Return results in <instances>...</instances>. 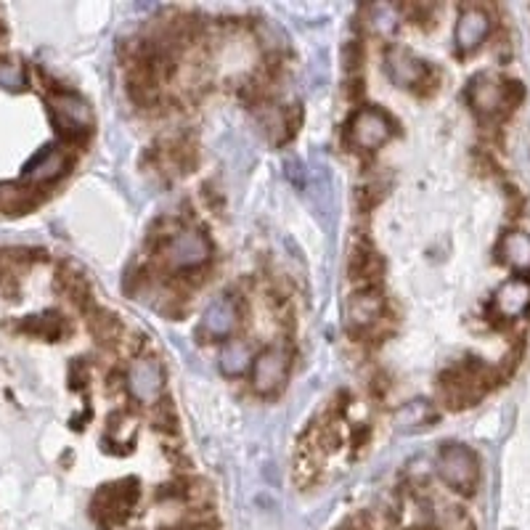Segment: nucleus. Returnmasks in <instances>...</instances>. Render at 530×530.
I'll use <instances>...</instances> for the list:
<instances>
[{"label": "nucleus", "mask_w": 530, "mask_h": 530, "mask_svg": "<svg viewBox=\"0 0 530 530\" xmlns=\"http://www.w3.org/2000/svg\"><path fill=\"white\" fill-rule=\"evenodd\" d=\"M488 385H491V369L485 363H480L477 358H467V361L443 371L440 395H443L446 406L467 409L482 398Z\"/></svg>", "instance_id": "1"}, {"label": "nucleus", "mask_w": 530, "mask_h": 530, "mask_svg": "<svg viewBox=\"0 0 530 530\" xmlns=\"http://www.w3.org/2000/svg\"><path fill=\"white\" fill-rule=\"evenodd\" d=\"M467 96L480 117H499L501 112H512L526 99V88L517 80H501L493 72H482L470 83Z\"/></svg>", "instance_id": "2"}, {"label": "nucleus", "mask_w": 530, "mask_h": 530, "mask_svg": "<svg viewBox=\"0 0 530 530\" xmlns=\"http://www.w3.org/2000/svg\"><path fill=\"white\" fill-rule=\"evenodd\" d=\"M138 496H141L138 480H130V477L117 480L112 485H104L91 504V515H93L96 526L101 530H112L122 526L133 515V509L138 504Z\"/></svg>", "instance_id": "3"}, {"label": "nucleus", "mask_w": 530, "mask_h": 530, "mask_svg": "<svg viewBox=\"0 0 530 530\" xmlns=\"http://www.w3.org/2000/svg\"><path fill=\"white\" fill-rule=\"evenodd\" d=\"M435 470L451 491L462 496H472L480 480V462L465 443H443L435 459Z\"/></svg>", "instance_id": "4"}, {"label": "nucleus", "mask_w": 530, "mask_h": 530, "mask_svg": "<svg viewBox=\"0 0 530 530\" xmlns=\"http://www.w3.org/2000/svg\"><path fill=\"white\" fill-rule=\"evenodd\" d=\"M210 257H213V241L207 239V234L196 231V229H180L176 234L168 236V241L162 247L165 265L178 274L196 271V268L207 265Z\"/></svg>", "instance_id": "5"}, {"label": "nucleus", "mask_w": 530, "mask_h": 530, "mask_svg": "<svg viewBox=\"0 0 530 530\" xmlns=\"http://www.w3.org/2000/svg\"><path fill=\"white\" fill-rule=\"evenodd\" d=\"M125 387L133 401L143 406H157L165 393V369L157 358H135L125 374Z\"/></svg>", "instance_id": "6"}, {"label": "nucleus", "mask_w": 530, "mask_h": 530, "mask_svg": "<svg viewBox=\"0 0 530 530\" xmlns=\"http://www.w3.org/2000/svg\"><path fill=\"white\" fill-rule=\"evenodd\" d=\"M351 143L363 152H377L385 146L393 135V119L387 117L379 107H361L348 122Z\"/></svg>", "instance_id": "7"}, {"label": "nucleus", "mask_w": 530, "mask_h": 530, "mask_svg": "<svg viewBox=\"0 0 530 530\" xmlns=\"http://www.w3.org/2000/svg\"><path fill=\"white\" fill-rule=\"evenodd\" d=\"M292 355L284 345H268L255 355L252 363V387L260 395H274L279 387H284L287 374H290Z\"/></svg>", "instance_id": "8"}, {"label": "nucleus", "mask_w": 530, "mask_h": 530, "mask_svg": "<svg viewBox=\"0 0 530 530\" xmlns=\"http://www.w3.org/2000/svg\"><path fill=\"white\" fill-rule=\"evenodd\" d=\"M239 326V302L231 295H218L202 313L199 335L213 343H229L234 340Z\"/></svg>", "instance_id": "9"}, {"label": "nucleus", "mask_w": 530, "mask_h": 530, "mask_svg": "<svg viewBox=\"0 0 530 530\" xmlns=\"http://www.w3.org/2000/svg\"><path fill=\"white\" fill-rule=\"evenodd\" d=\"M51 115L54 122L64 135L69 138H80L91 130L93 115L85 99H80L77 93H56L51 96Z\"/></svg>", "instance_id": "10"}, {"label": "nucleus", "mask_w": 530, "mask_h": 530, "mask_svg": "<svg viewBox=\"0 0 530 530\" xmlns=\"http://www.w3.org/2000/svg\"><path fill=\"white\" fill-rule=\"evenodd\" d=\"M385 69L398 88H412V91H416L419 85H427L432 74L430 64L416 59L406 48H390L385 54Z\"/></svg>", "instance_id": "11"}, {"label": "nucleus", "mask_w": 530, "mask_h": 530, "mask_svg": "<svg viewBox=\"0 0 530 530\" xmlns=\"http://www.w3.org/2000/svg\"><path fill=\"white\" fill-rule=\"evenodd\" d=\"M530 308V276L520 274L507 279L493 295V313L504 321H515L526 316Z\"/></svg>", "instance_id": "12"}, {"label": "nucleus", "mask_w": 530, "mask_h": 530, "mask_svg": "<svg viewBox=\"0 0 530 530\" xmlns=\"http://www.w3.org/2000/svg\"><path fill=\"white\" fill-rule=\"evenodd\" d=\"M488 32H491V16H488V11H482L480 5H467L459 13V22H456V32H454L456 48L462 54L477 51L485 43Z\"/></svg>", "instance_id": "13"}, {"label": "nucleus", "mask_w": 530, "mask_h": 530, "mask_svg": "<svg viewBox=\"0 0 530 530\" xmlns=\"http://www.w3.org/2000/svg\"><path fill=\"white\" fill-rule=\"evenodd\" d=\"M348 324L353 329H369L374 326L382 313H385V295L379 287H369V290H353V295L348 297Z\"/></svg>", "instance_id": "14"}, {"label": "nucleus", "mask_w": 530, "mask_h": 530, "mask_svg": "<svg viewBox=\"0 0 530 530\" xmlns=\"http://www.w3.org/2000/svg\"><path fill=\"white\" fill-rule=\"evenodd\" d=\"M348 279L355 290H369V287H379L382 282V260L374 249H369L366 244H358L348 255Z\"/></svg>", "instance_id": "15"}, {"label": "nucleus", "mask_w": 530, "mask_h": 530, "mask_svg": "<svg viewBox=\"0 0 530 530\" xmlns=\"http://www.w3.org/2000/svg\"><path fill=\"white\" fill-rule=\"evenodd\" d=\"M64 170H66V154L59 149H43L24 168V178L30 183H51V180L64 176Z\"/></svg>", "instance_id": "16"}, {"label": "nucleus", "mask_w": 530, "mask_h": 530, "mask_svg": "<svg viewBox=\"0 0 530 530\" xmlns=\"http://www.w3.org/2000/svg\"><path fill=\"white\" fill-rule=\"evenodd\" d=\"M255 355L257 353L252 351V345H249L247 340H229V343H223L221 358H218L221 371H223L226 377H241V374L252 371Z\"/></svg>", "instance_id": "17"}, {"label": "nucleus", "mask_w": 530, "mask_h": 530, "mask_svg": "<svg viewBox=\"0 0 530 530\" xmlns=\"http://www.w3.org/2000/svg\"><path fill=\"white\" fill-rule=\"evenodd\" d=\"M499 255L504 263H509L515 268H530V236L523 231L507 234L499 244Z\"/></svg>", "instance_id": "18"}, {"label": "nucleus", "mask_w": 530, "mask_h": 530, "mask_svg": "<svg viewBox=\"0 0 530 530\" xmlns=\"http://www.w3.org/2000/svg\"><path fill=\"white\" fill-rule=\"evenodd\" d=\"M435 421V412L427 401H412L406 406H401L395 413V424L398 430H419L424 424Z\"/></svg>", "instance_id": "19"}, {"label": "nucleus", "mask_w": 530, "mask_h": 530, "mask_svg": "<svg viewBox=\"0 0 530 530\" xmlns=\"http://www.w3.org/2000/svg\"><path fill=\"white\" fill-rule=\"evenodd\" d=\"M88 326H91V332H93V337H96L99 343H115L119 337V332H122L119 318L115 313H109V310H96V313L91 316Z\"/></svg>", "instance_id": "20"}, {"label": "nucleus", "mask_w": 530, "mask_h": 530, "mask_svg": "<svg viewBox=\"0 0 530 530\" xmlns=\"http://www.w3.org/2000/svg\"><path fill=\"white\" fill-rule=\"evenodd\" d=\"M369 24L379 32V35H393L398 27V11L393 5H371L369 8Z\"/></svg>", "instance_id": "21"}, {"label": "nucleus", "mask_w": 530, "mask_h": 530, "mask_svg": "<svg viewBox=\"0 0 530 530\" xmlns=\"http://www.w3.org/2000/svg\"><path fill=\"white\" fill-rule=\"evenodd\" d=\"M27 85V72L19 61L0 59V88L5 91H24Z\"/></svg>", "instance_id": "22"}, {"label": "nucleus", "mask_w": 530, "mask_h": 530, "mask_svg": "<svg viewBox=\"0 0 530 530\" xmlns=\"http://www.w3.org/2000/svg\"><path fill=\"white\" fill-rule=\"evenodd\" d=\"M361 64H363L361 43H358V40H348L345 48H343V66H345V72H348L351 80L361 77V74H358V72H361Z\"/></svg>", "instance_id": "23"}, {"label": "nucleus", "mask_w": 530, "mask_h": 530, "mask_svg": "<svg viewBox=\"0 0 530 530\" xmlns=\"http://www.w3.org/2000/svg\"><path fill=\"white\" fill-rule=\"evenodd\" d=\"M154 421H157V427L160 430H176V412L168 406V401H160L157 406H154Z\"/></svg>", "instance_id": "24"}, {"label": "nucleus", "mask_w": 530, "mask_h": 530, "mask_svg": "<svg viewBox=\"0 0 530 530\" xmlns=\"http://www.w3.org/2000/svg\"><path fill=\"white\" fill-rule=\"evenodd\" d=\"M406 530H438L435 526H427V523H421V526H412V528Z\"/></svg>", "instance_id": "25"}, {"label": "nucleus", "mask_w": 530, "mask_h": 530, "mask_svg": "<svg viewBox=\"0 0 530 530\" xmlns=\"http://www.w3.org/2000/svg\"><path fill=\"white\" fill-rule=\"evenodd\" d=\"M168 530H196V528H183V526H178V528H168Z\"/></svg>", "instance_id": "26"}, {"label": "nucleus", "mask_w": 530, "mask_h": 530, "mask_svg": "<svg viewBox=\"0 0 530 530\" xmlns=\"http://www.w3.org/2000/svg\"><path fill=\"white\" fill-rule=\"evenodd\" d=\"M340 530H351V528H340Z\"/></svg>", "instance_id": "27"}, {"label": "nucleus", "mask_w": 530, "mask_h": 530, "mask_svg": "<svg viewBox=\"0 0 530 530\" xmlns=\"http://www.w3.org/2000/svg\"><path fill=\"white\" fill-rule=\"evenodd\" d=\"M467 530H474V528H467Z\"/></svg>", "instance_id": "28"}]
</instances>
